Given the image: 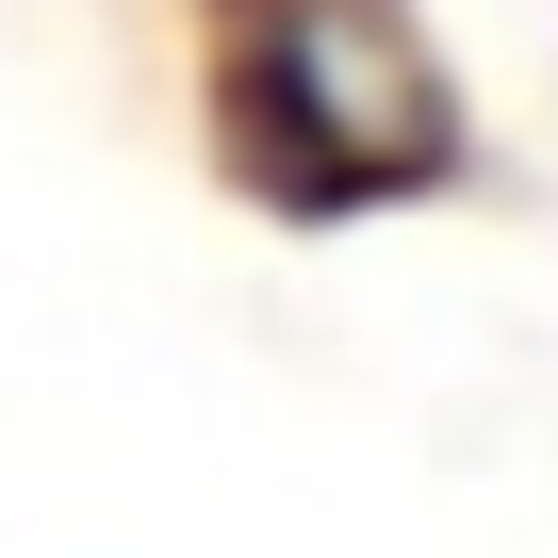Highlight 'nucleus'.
I'll use <instances>...</instances> for the list:
<instances>
[{
  "mask_svg": "<svg viewBox=\"0 0 558 558\" xmlns=\"http://www.w3.org/2000/svg\"><path fill=\"white\" fill-rule=\"evenodd\" d=\"M214 116H230V165L296 214H378L460 165V99L395 0H230Z\"/></svg>",
  "mask_w": 558,
  "mask_h": 558,
  "instance_id": "1",
  "label": "nucleus"
}]
</instances>
